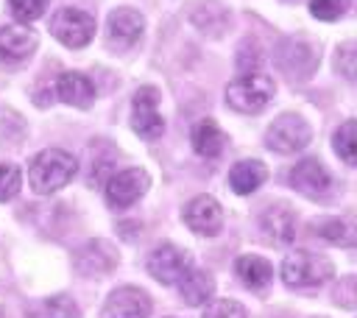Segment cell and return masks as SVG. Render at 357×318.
<instances>
[{"instance_id": "4dcf8cb0", "label": "cell", "mask_w": 357, "mask_h": 318, "mask_svg": "<svg viewBox=\"0 0 357 318\" xmlns=\"http://www.w3.org/2000/svg\"><path fill=\"white\" fill-rule=\"evenodd\" d=\"M318 318H324V315H318Z\"/></svg>"}, {"instance_id": "8fae6325", "label": "cell", "mask_w": 357, "mask_h": 318, "mask_svg": "<svg viewBox=\"0 0 357 318\" xmlns=\"http://www.w3.org/2000/svg\"><path fill=\"white\" fill-rule=\"evenodd\" d=\"M100 315L103 318H148L151 315V298L145 290L123 285L106 296Z\"/></svg>"}, {"instance_id": "484cf974", "label": "cell", "mask_w": 357, "mask_h": 318, "mask_svg": "<svg viewBox=\"0 0 357 318\" xmlns=\"http://www.w3.org/2000/svg\"><path fill=\"white\" fill-rule=\"evenodd\" d=\"M201 318H248V312H245V307H243L240 301L218 298V301H212V304L204 310Z\"/></svg>"}, {"instance_id": "ffe728a7", "label": "cell", "mask_w": 357, "mask_h": 318, "mask_svg": "<svg viewBox=\"0 0 357 318\" xmlns=\"http://www.w3.org/2000/svg\"><path fill=\"white\" fill-rule=\"evenodd\" d=\"M176 285H178V293H181V301L190 304V307L204 304V301L215 293V279H212V273L204 271V268H192V265L187 268V273H184Z\"/></svg>"}, {"instance_id": "ba28073f", "label": "cell", "mask_w": 357, "mask_h": 318, "mask_svg": "<svg viewBox=\"0 0 357 318\" xmlns=\"http://www.w3.org/2000/svg\"><path fill=\"white\" fill-rule=\"evenodd\" d=\"M151 187V176L142 167H126L114 176H109L106 181V201L114 209H126L131 204H137V198H142Z\"/></svg>"}, {"instance_id": "83f0119b", "label": "cell", "mask_w": 357, "mask_h": 318, "mask_svg": "<svg viewBox=\"0 0 357 318\" xmlns=\"http://www.w3.org/2000/svg\"><path fill=\"white\" fill-rule=\"evenodd\" d=\"M0 318H25V307L17 293L0 287Z\"/></svg>"}, {"instance_id": "30bf717a", "label": "cell", "mask_w": 357, "mask_h": 318, "mask_svg": "<svg viewBox=\"0 0 357 318\" xmlns=\"http://www.w3.org/2000/svg\"><path fill=\"white\" fill-rule=\"evenodd\" d=\"M287 179H290V187L298 190V192L307 195V198H321V195H326V192L332 190V176H329V170H326L315 156L298 159V162L290 167Z\"/></svg>"}, {"instance_id": "9a60e30c", "label": "cell", "mask_w": 357, "mask_h": 318, "mask_svg": "<svg viewBox=\"0 0 357 318\" xmlns=\"http://www.w3.org/2000/svg\"><path fill=\"white\" fill-rule=\"evenodd\" d=\"M259 232L265 240H271L273 245L279 248H287L296 237V215L282 206V204H273L268 206L262 215H259Z\"/></svg>"}, {"instance_id": "603a6c76", "label": "cell", "mask_w": 357, "mask_h": 318, "mask_svg": "<svg viewBox=\"0 0 357 318\" xmlns=\"http://www.w3.org/2000/svg\"><path fill=\"white\" fill-rule=\"evenodd\" d=\"M332 145H335V151H337V156H340L343 162H349V165L357 162V126H354V120H346V123L335 131Z\"/></svg>"}, {"instance_id": "9c48e42d", "label": "cell", "mask_w": 357, "mask_h": 318, "mask_svg": "<svg viewBox=\"0 0 357 318\" xmlns=\"http://www.w3.org/2000/svg\"><path fill=\"white\" fill-rule=\"evenodd\" d=\"M190 265H192L190 262V254L184 248L173 245V243H162V245H156L148 254V271L162 285H176L187 273Z\"/></svg>"}, {"instance_id": "e0dca14e", "label": "cell", "mask_w": 357, "mask_h": 318, "mask_svg": "<svg viewBox=\"0 0 357 318\" xmlns=\"http://www.w3.org/2000/svg\"><path fill=\"white\" fill-rule=\"evenodd\" d=\"M56 98L75 106V109H89L92 100H95V86L84 73L67 70L56 78Z\"/></svg>"}, {"instance_id": "7a4b0ae2", "label": "cell", "mask_w": 357, "mask_h": 318, "mask_svg": "<svg viewBox=\"0 0 357 318\" xmlns=\"http://www.w3.org/2000/svg\"><path fill=\"white\" fill-rule=\"evenodd\" d=\"M273 81L265 73H243L226 86V103L240 114H257L273 100Z\"/></svg>"}, {"instance_id": "7402d4cb", "label": "cell", "mask_w": 357, "mask_h": 318, "mask_svg": "<svg viewBox=\"0 0 357 318\" xmlns=\"http://www.w3.org/2000/svg\"><path fill=\"white\" fill-rule=\"evenodd\" d=\"M28 318H78V304L70 296L59 293V296L36 301L28 310Z\"/></svg>"}, {"instance_id": "7c38bea8", "label": "cell", "mask_w": 357, "mask_h": 318, "mask_svg": "<svg viewBox=\"0 0 357 318\" xmlns=\"http://www.w3.org/2000/svg\"><path fill=\"white\" fill-rule=\"evenodd\" d=\"M181 218H184V223H187L195 234H201V237H212V234H218V232L223 229V206H220L212 195H195V198L184 206Z\"/></svg>"}, {"instance_id": "4fadbf2b", "label": "cell", "mask_w": 357, "mask_h": 318, "mask_svg": "<svg viewBox=\"0 0 357 318\" xmlns=\"http://www.w3.org/2000/svg\"><path fill=\"white\" fill-rule=\"evenodd\" d=\"M114 265H117V251L106 240H89L75 251V271L81 276L100 279V276L112 273Z\"/></svg>"}, {"instance_id": "ac0fdd59", "label": "cell", "mask_w": 357, "mask_h": 318, "mask_svg": "<svg viewBox=\"0 0 357 318\" xmlns=\"http://www.w3.org/2000/svg\"><path fill=\"white\" fill-rule=\"evenodd\" d=\"M234 273H237V279H240L248 290H257V293L268 290V285H271V279H273L271 262H268L265 257H257V254H243V257H237V259H234Z\"/></svg>"}, {"instance_id": "2e32d148", "label": "cell", "mask_w": 357, "mask_h": 318, "mask_svg": "<svg viewBox=\"0 0 357 318\" xmlns=\"http://www.w3.org/2000/svg\"><path fill=\"white\" fill-rule=\"evenodd\" d=\"M39 39L28 25H6L0 28V61L20 64L36 50Z\"/></svg>"}, {"instance_id": "277c9868", "label": "cell", "mask_w": 357, "mask_h": 318, "mask_svg": "<svg viewBox=\"0 0 357 318\" xmlns=\"http://www.w3.org/2000/svg\"><path fill=\"white\" fill-rule=\"evenodd\" d=\"M310 139H312V128H310V123H307L301 114H296V112L279 114V117L268 126V131H265V145H268L271 151H276V153H296V151L307 148Z\"/></svg>"}, {"instance_id": "3957f363", "label": "cell", "mask_w": 357, "mask_h": 318, "mask_svg": "<svg viewBox=\"0 0 357 318\" xmlns=\"http://www.w3.org/2000/svg\"><path fill=\"white\" fill-rule=\"evenodd\" d=\"M332 262L315 251H293L282 262V282L287 287H318L332 279Z\"/></svg>"}, {"instance_id": "d4e9b609", "label": "cell", "mask_w": 357, "mask_h": 318, "mask_svg": "<svg viewBox=\"0 0 357 318\" xmlns=\"http://www.w3.org/2000/svg\"><path fill=\"white\" fill-rule=\"evenodd\" d=\"M22 187V173L20 167L8 165V162H0V201H8L20 192Z\"/></svg>"}, {"instance_id": "52a82bcc", "label": "cell", "mask_w": 357, "mask_h": 318, "mask_svg": "<svg viewBox=\"0 0 357 318\" xmlns=\"http://www.w3.org/2000/svg\"><path fill=\"white\" fill-rule=\"evenodd\" d=\"M131 128L142 139H156L165 131V120L159 114V89L156 86H139L131 100Z\"/></svg>"}, {"instance_id": "d6986e66", "label": "cell", "mask_w": 357, "mask_h": 318, "mask_svg": "<svg viewBox=\"0 0 357 318\" xmlns=\"http://www.w3.org/2000/svg\"><path fill=\"white\" fill-rule=\"evenodd\" d=\"M265 179H268V167L259 159H240L229 170V187L237 195H248V192L259 190L265 184Z\"/></svg>"}, {"instance_id": "44dd1931", "label": "cell", "mask_w": 357, "mask_h": 318, "mask_svg": "<svg viewBox=\"0 0 357 318\" xmlns=\"http://www.w3.org/2000/svg\"><path fill=\"white\" fill-rule=\"evenodd\" d=\"M190 139H192L195 153L204 156V159H215V156H220L223 142H226V139H223V131H220L218 123H212V120H201V123H195Z\"/></svg>"}, {"instance_id": "8992f818", "label": "cell", "mask_w": 357, "mask_h": 318, "mask_svg": "<svg viewBox=\"0 0 357 318\" xmlns=\"http://www.w3.org/2000/svg\"><path fill=\"white\" fill-rule=\"evenodd\" d=\"M276 64L290 81H304L312 75V70L318 64V47L312 42H307L304 36L284 39L276 53Z\"/></svg>"}, {"instance_id": "5bb4252c", "label": "cell", "mask_w": 357, "mask_h": 318, "mask_svg": "<svg viewBox=\"0 0 357 318\" xmlns=\"http://www.w3.org/2000/svg\"><path fill=\"white\" fill-rule=\"evenodd\" d=\"M145 31V20L137 8H128V6H120L109 14V22H106V33H109V42L117 45V47H131L134 42H139Z\"/></svg>"}, {"instance_id": "6da1fadb", "label": "cell", "mask_w": 357, "mask_h": 318, "mask_svg": "<svg viewBox=\"0 0 357 318\" xmlns=\"http://www.w3.org/2000/svg\"><path fill=\"white\" fill-rule=\"evenodd\" d=\"M75 173H78V162L73 153H67L61 148H45L31 159L28 181H31L33 192L50 195V192L61 190L64 184H70Z\"/></svg>"}, {"instance_id": "f1b7e54d", "label": "cell", "mask_w": 357, "mask_h": 318, "mask_svg": "<svg viewBox=\"0 0 357 318\" xmlns=\"http://www.w3.org/2000/svg\"><path fill=\"white\" fill-rule=\"evenodd\" d=\"M335 67H337L349 81L354 78V45H351V42H346V45H340V47H337Z\"/></svg>"}, {"instance_id": "cb8c5ba5", "label": "cell", "mask_w": 357, "mask_h": 318, "mask_svg": "<svg viewBox=\"0 0 357 318\" xmlns=\"http://www.w3.org/2000/svg\"><path fill=\"white\" fill-rule=\"evenodd\" d=\"M47 8V0H8V11L20 25H28L39 20Z\"/></svg>"}, {"instance_id": "5b68a950", "label": "cell", "mask_w": 357, "mask_h": 318, "mask_svg": "<svg viewBox=\"0 0 357 318\" xmlns=\"http://www.w3.org/2000/svg\"><path fill=\"white\" fill-rule=\"evenodd\" d=\"M50 33L67 47H84L95 36V20L81 8H59L50 17Z\"/></svg>"}, {"instance_id": "f546056e", "label": "cell", "mask_w": 357, "mask_h": 318, "mask_svg": "<svg viewBox=\"0 0 357 318\" xmlns=\"http://www.w3.org/2000/svg\"><path fill=\"white\" fill-rule=\"evenodd\" d=\"M318 234H324V237H329V240H340V237H343V223H340V220H324V223L318 226Z\"/></svg>"}, {"instance_id": "4316f807", "label": "cell", "mask_w": 357, "mask_h": 318, "mask_svg": "<svg viewBox=\"0 0 357 318\" xmlns=\"http://www.w3.org/2000/svg\"><path fill=\"white\" fill-rule=\"evenodd\" d=\"M349 8V0H310V11L312 17L324 20V22H332L337 17H343Z\"/></svg>"}]
</instances>
